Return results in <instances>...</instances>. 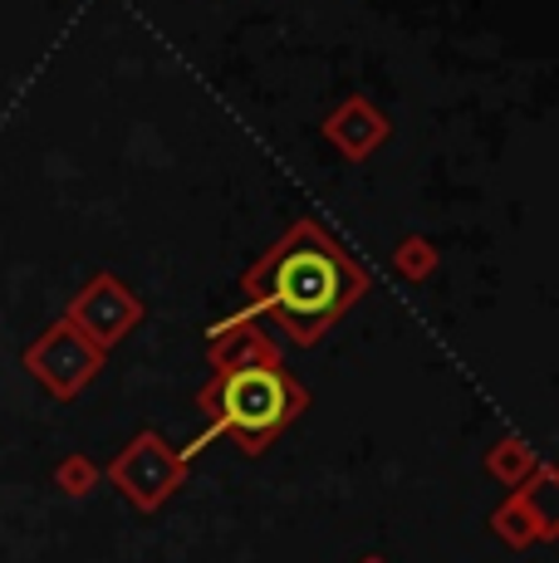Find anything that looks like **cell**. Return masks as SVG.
<instances>
[{
	"label": "cell",
	"mask_w": 559,
	"mask_h": 563,
	"mask_svg": "<svg viewBox=\"0 0 559 563\" xmlns=\"http://www.w3.org/2000/svg\"><path fill=\"white\" fill-rule=\"evenodd\" d=\"M138 319H143V305H138L123 279H113V275H94L89 285L69 299V309H64V323H69L74 333H84L94 349H113L128 329H138Z\"/></svg>",
	"instance_id": "5b68a950"
},
{
	"label": "cell",
	"mask_w": 559,
	"mask_h": 563,
	"mask_svg": "<svg viewBox=\"0 0 559 563\" xmlns=\"http://www.w3.org/2000/svg\"><path fill=\"white\" fill-rule=\"evenodd\" d=\"M59 481H64V490H84V485H94V465L89 461H64V471H59Z\"/></svg>",
	"instance_id": "52a82bcc"
},
{
	"label": "cell",
	"mask_w": 559,
	"mask_h": 563,
	"mask_svg": "<svg viewBox=\"0 0 559 563\" xmlns=\"http://www.w3.org/2000/svg\"><path fill=\"white\" fill-rule=\"evenodd\" d=\"M231 339H241L235 353L226 349V343H211V349H217V373H211V383L197 393V407L211 417V427L201 431L187 451H177L182 465L221 437H241V451H265L309 402V393L280 367L275 349L261 333L235 329Z\"/></svg>",
	"instance_id": "7a4b0ae2"
},
{
	"label": "cell",
	"mask_w": 559,
	"mask_h": 563,
	"mask_svg": "<svg viewBox=\"0 0 559 563\" xmlns=\"http://www.w3.org/2000/svg\"><path fill=\"white\" fill-rule=\"evenodd\" d=\"M25 367H30V377H35L40 387H50V393L59 397V402H74V397L99 377L103 349H94L84 333H74L69 323L59 319L25 349Z\"/></svg>",
	"instance_id": "3957f363"
},
{
	"label": "cell",
	"mask_w": 559,
	"mask_h": 563,
	"mask_svg": "<svg viewBox=\"0 0 559 563\" xmlns=\"http://www.w3.org/2000/svg\"><path fill=\"white\" fill-rule=\"evenodd\" d=\"M182 471H187V465L177 461V451H167V441L157 437V431H138V437L128 441V451L113 456L109 481L138 505V510H157V505L182 485Z\"/></svg>",
	"instance_id": "277c9868"
},
{
	"label": "cell",
	"mask_w": 559,
	"mask_h": 563,
	"mask_svg": "<svg viewBox=\"0 0 559 563\" xmlns=\"http://www.w3.org/2000/svg\"><path fill=\"white\" fill-rule=\"evenodd\" d=\"M325 133L335 137V143H339L349 157H363V153H373V147L388 137V123H383V113H379L373 103L349 99V103H343L339 113L325 123Z\"/></svg>",
	"instance_id": "8992f818"
},
{
	"label": "cell",
	"mask_w": 559,
	"mask_h": 563,
	"mask_svg": "<svg viewBox=\"0 0 559 563\" xmlns=\"http://www.w3.org/2000/svg\"><path fill=\"white\" fill-rule=\"evenodd\" d=\"M373 289V275L359 265L319 221H295L255 260L241 279V309L211 329V339L251 329L255 319H275L289 343L309 349Z\"/></svg>",
	"instance_id": "6da1fadb"
}]
</instances>
